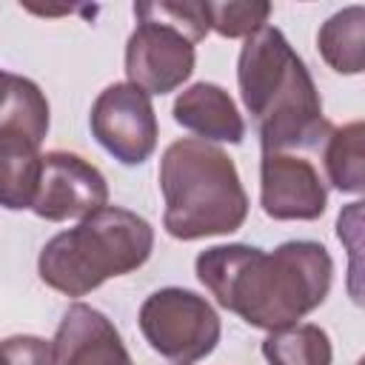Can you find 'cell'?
<instances>
[{"label":"cell","mask_w":365,"mask_h":365,"mask_svg":"<svg viewBox=\"0 0 365 365\" xmlns=\"http://www.w3.org/2000/svg\"><path fill=\"white\" fill-rule=\"evenodd\" d=\"M197 279L220 308L259 331L297 325L317 311L334 282V259L322 242L291 240L274 251L231 242L197 254Z\"/></svg>","instance_id":"cell-1"},{"label":"cell","mask_w":365,"mask_h":365,"mask_svg":"<svg viewBox=\"0 0 365 365\" xmlns=\"http://www.w3.org/2000/svg\"><path fill=\"white\" fill-rule=\"evenodd\" d=\"M240 97L257 123L262 154L319 148L331 134L322 97L302 57L277 26L245 37L237 60Z\"/></svg>","instance_id":"cell-2"},{"label":"cell","mask_w":365,"mask_h":365,"mask_svg":"<svg viewBox=\"0 0 365 365\" xmlns=\"http://www.w3.org/2000/svg\"><path fill=\"white\" fill-rule=\"evenodd\" d=\"M160 191L165 200L163 228L182 242L234 234L248 217V194L234 160L197 137L174 140L163 151Z\"/></svg>","instance_id":"cell-3"},{"label":"cell","mask_w":365,"mask_h":365,"mask_svg":"<svg viewBox=\"0 0 365 365\" xmlns=\"http://www.w3.org/2000/svg\"><path fill=\"white\" fill-rule=\"evenodd\" d=\"M151 251L154 228L148 220L128 208L103 205L43 245L37 274L66 297H86L106 279L143 268Z\"/></svg>","instance_id":"cell-4"},{"label":"cell","mask_w":365,"mask_h":365,"mask_svg":"<svg viewBox=\"0 0 365 365\" xmlns=\"http://www.w3.org/2000/svg\"><path fill=\"white\" fill-rule=\"evenodd\" d=\"M134 17L137 29L125 43L128 83L143 88L148 97L177 91L194 74V43L208 34L205 3H134Z\"/></svg>","instance_id":"cell-5"},{"label":"cell","mask_w":365,"mask_h":365,"mask_svg":"<svg viewBox=\"0 0 365 365\" xmlns=\"http://www.w3.org/2000/svg\"><path fill=\"white\" fill-rule=\"evenodd\" d=\"M145 342L177 365L205 359L222 334L220 317L211 302L185 288H160L148 294L137 314Z\"/></svg>","instance_id":"cell-6"},{"label":"cell","mask_w":365,"mask_h":365,"mask_svg":"<svg viewBox=\"0 0 365 365\" xmlns=\"http://www.w3.org/2000/svg\"><path fill=\"white\" fill-rule=\"evenodd\" d=\"M94 140L123 165H143L157 148V114L151 97L131 83L106 86L88 114Z\"/></svg>","instance_id":"cell-7"},{"label":"cell","mask_w":365,"mask_h":365,"mask_svg":"<svg viewBox=\"0 0 365 365\" xmlns=\"http://www.w3.org/2000/svg\"><path fill=\"white\" fill-rule=\"evenodd\" d=\"M108 202V182L97 165L71 151L43 154L31 211L40 220H83Z\"/></svg>","instance_id":"cell-8"},{"label":"cell","mask_w":365,"mask_h":365,"mask_svg":"<svg viewBox=\"0 0 365 365\" xmlns=\"http://www.w3.org/2000/svg\"><path fill=\"white\" fill-rule=\"evenodd\" d=\"M259 205L271 220H319L328 188L311 160L288 151H268L259 160Z\"/></svg>","instance_id":"cell-9"},{"label":"cell","mask_w":365,"mask_h":365,"mask_svg":"<svg viewBox=\"0 0 365 365\" xmlns=\"http://www.w3.org/2000/svg\"><path fill=\"white\" fill-rule=\"evenodd\" d=\"M51 348L54 365H134L114 322L86 302L66 308Z\"/></svg>","instance_id":"cell-10"},{"label":"cell","mask_w":365,"mask_h":365,"mask_svg":"<svg viewBox=\"0 0 365 365\" xmlns=\"http://www.w3.org/2000/svg\"><path fill=\"white\" fill-rule=\"evenodd\" d=\"M174 123L205 143H242L245 120L231 94L217 83H194L174 100Z\"/></svg>","instance_id":"cell-11"},{"label":"cell","mask_w":365,"mask_h":365,"mask_svg":"<svg viewBox=\"0 0 365 365\" xmlns=\"http://www.w3.org/2000/svg\"><path fill=\"white\" fill-rule=\"evenodd\" d=\"M48 134V100L29 77L3 74L0 83V140L43 145Z\"/></svg>","instance_id":"cell-12"},{"label":"cell","mask_w":365,"mask_h":365,"mask_svg":"<svg viewBox=\"0 0 365 365\" xmlns=\"http://www.w3.org/2000/svg\"><path fill=\"white\" fill-rule=\"evenodd\" d=\"M317 48L336 74H359L365 66V9L348 6L317 31Z\"/></svg>","instance_id":"cell-13"},{"label":"cell","mask_w":365,"mask_h":365,"mask_svg":"<svg viewBox=\"0 0 365 365\" xmlns=\"http://www.w3.org/2000/svg\"><path fill=\"white\" fill-rule=\"evenodd\" d=\"M365 125L362 120L345 123L331 128L322 143V163L328 182L342 194H362L365 191Z\"/></svg>","instance_id":"cell-14"},{"label":"cell","mask_w":365,"mask_h":365,"mask_svg":"<svg viewBox=\"0 0 365 365\" xmlns=\"http://www.w3.org/2000/svg\"><path fill=\"white\" fill-rule=\"evenodd\" d=\"M43 154L37 145L0 140V205L6 211L31 208L40 182Z\"/></svg>","instance_id":"cell-15"},{"label":"cell","mask_w":365,"mask_h":365,"mask_svg":"<svg viewBox=\"0 0 365 365\" xmlns=\"http://www.w3.org/2000/svg\"><path fill=\"white\" fill-rule=\"evenodd\" d=\"M262 356L268 365H331L334 348L319 325L297 322L279 331H268L262 339Z\"/></svg>","instance_id":"cell-16"},{"label":"cell","mask_w":365,"mask_h":365,"mask_svg":"<svg viewBox=\"0 0 365 365\" xmlns=\"http://www.w3.org/2000/svg\"><path fill=\"white\" fill-rule=\"evenodd\" d=\"M208 29L220 37H251L257 29L268 26L271 3L265 0H231V3H205Z\"/></svg>","instance_id":"cell-17"},{"label":"cell","mask_w":365,"mask_h":365,"mask_svg":"<svg viewBox=\"0 0 365 365\" xmlns=\"http://www.w3.org/2000/svg\"><path fill=\"white\" fill-rule=\"evenodd\" d=\"M0 345L9 356V365H54V348L43 336L20 334V336L3 339Z\"/></svg>","instance_id":"cell-18"},{"label":"cell","mask_w":365,"mask_h":365,"mask_svg":"<svg viewBox=\"0 0 365 365\" xmlns=\"http://www.w3.org/2000/svg\"><path fill=\"white\" fill-rule=\"evenodd\" d=\"M0 365H9V356H6V351H3V345H0Z\"/></svg>","instance_id":"cell-19"},{"label":"cell","mask_w":365,"mask_h":365,"mask_svg":"<svg viewBox=\"0 0 365 365\" xmlns=\"http://www.w3.org/2000/svg\"><path fill=\"white\" fill-rule=\"evenodd\" d=\"M3 74H6V71H3V68H0V83H3Z\"/></svg>","instance_id":"cell-20"}]
</instances>
